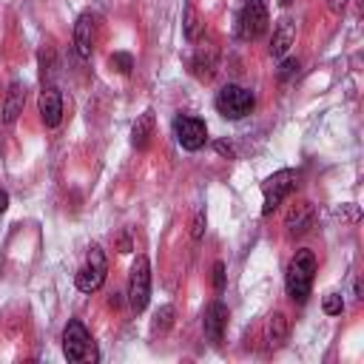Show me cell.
Here are the masks:
<instances>
[{"instance_id":"obj_28","label":"cell","mask_w":364,"mask_h":364,"mask_svg":"<svg viewBox=\"0 0 364 364\" xmlns=\"http://www.w3.org/2000/svg\"><path fill=\"white\" fill-rule=\"evenodd\" d=\"M344 3H347V0H330L327 6H330V11H336V14H338V11L344 9Z\"/></svg>"},{"instance_id":"obj_6","label":"cell","mask_w":364,"mask_h":364,"mask_svg":"<svg viewBox=\"0 0 364 364\" xmlns=\"http://www.w3.org/2000/svg\"><path fill=\"white\" fill-rule=\"evenodd\" d=\"M105 270H108V264H105L102 247H100V245H91L85 264H82V267L77 270V276H74L77 290H80V293H94V290H100L102 282H105Z\"/></svg>"},{"instance_id":"obj_19","label":"cell","mask_w":364,"mask_h":364,"mask_svg":"<svg viewBox=\"0 0 364 364\" xmlns=\"http://www.w3.org/2000/svg\"><path fill=\"white\" fill-rule=\"evenodd\" d=\"M108 65H111L114 71H119V74H131V68H134V57H131L128 51H114V54L108 57Z\"/></svg>"},{"instance_id":"obj_14","label":"cell","mask_w":364,"mask_h":364,"mask_svg":"<svg viewBox=\"0 0 364 364\" xmlns=\"http://www.w3.org/2000/svg\"><path fill=\"white\" fill-rule=\"evenodd\" d=\"M151 136H154V111L148 108V111L134 122V128H131V142H134L136 151H145V148L151 145Z\"/></svg>"},{"instance_id":"obj_25","label":"cell","mask_w":364,"mask_h":364,"mask_svg":"<svg viewBox=\"0 0 364 364\" xmlns=\"http://www.w3.org/2000/svg\"><path fill=\"white\" fill-rule=\"evenodd\" d=\"M202 230H205V213L199 210V213H196V219H193V230H191V233H193V239H202Z\"/></svg>"},{"instance_id":"obj_30","label":"cell","mask_w":364,"mask_h":364,"mask_svg":"<svg viewBox=\"0 0 364 364\" xmlns=\"http://www.w3.org/2000/svg\"><path fill=\"white\" fill-rule=\"evenodd\" d=\"M119 301H122V299H119V293H111V299H108V304H111V307H119Z\"/></svg>"},{"instance_id":"obj_16","label":"cell","mask_w":364,"mask_h":364,"mask_svg":"<svg viewBox=\"0 0 364 364\" xmlns=\"http://www.w3.org/2000/svg\"><path fill=\"white\" fill-rule=\"evenodd\" d=\"M191 65H193V74H196V77H202V80H208V77L213 74V65H216V48L210 46V51H208V57H205V48H199Z\"/></svg>"},{"instance_id":"obj_13","label":"cell","mask_w":364,"mask_h":364,"mask_svg":"<svg viewBox=\"0 0 364 364\" xmlns=\"http://www.w3.org/2000/svg\"><path fill=\"white\" fill-rule=\"evenodd\" d=\"M293 37H296V23L290 17H282L273 28V40H270V54L273 57H284V51L293 46Z\"/></svg>"},{"instance_id":"obj_12","label":"cell","mask_w":364,"mask_h":364,"mask_svg":"<svg viewBox=\"0 0 364 364\" xmlns=\"http://www.w3.org/2000/svg\"><path fill=\"white\" fill-rule=\"evenodd\" d=\"M23 105H26V85L23 82H11L6 97H3V122L11 125L23 114Z\"/></svg>"},{"instance_id":"obj_15","label":"cell","mask_w":364,"mask_h":364,"mask_svg":"<svg viewBox=\"0 0 364 364\" xmlns=\"http://www.w3.org/2000/svg\"><path fill=\"white\" fill-rule=\"evenodd\" d=\"M284 225H287V233H304V230L313 225V208H310L307 202L296 205V208L287 213Z\"/></svg>"},{"instance_id":"obj_9","label":"cell","mask_w":364,"mask_h":364,"mask_svg":"<svg viewBox=\"0 0 364 364\" xmlns=\"http://www.w3.org/2000/svg\"><path fill=\"white\" fill-rule=\"evenodd\" d=\"M37 108H40V119L46 122V128H57L60 125V119H63V97H60L57 85H51V82L43 85Z\"/></svg>"},{"instance_id":"obj_8","label":"cell","mask_w":364,"mask_h":364,"mask_svg":"<svg viewBox=\"0 0 364 364\" xmlns=\"http://www.w3.org/2000/svg\"><path fill=\"white\" fill-rule=\"evenodd\" d=\"M173 136H176V142H179L185 151H199V148L208 142V125H205V119H199V117L179 114V117L173 119Z\"/></svg>"},{"instance_id":"obj_10","label":"cell","mask_w":364,"mask_h":364,"mask_svg":"<svg viewBox=\"0 0 364 364\" xmlns=\"http://www.w3.org/2000/svg\"><path fill=\"white\" fill-rule=\"evenodd\" d=\"M97 43V17L91 11H82L74 23V48L80 57H91Z\"/></svg>"},{"instance_id":"obj_22","label":"cell","mask_w":364,"mask_h":364,"mask_svg":"<svg viewBox=\"0 0 364 364\" xmlns=\"http://www.w3.org/2000/svg\"><path fill=\"white\" fill-rule=\"evenodd\" d=\"M299 71V60L296 57H287V60H282V65H279V71H276V77L284 82V80H290L293 74Z\"/></svg>"},{"instance_id":"obj_5","label":"cell","mask_w":364,"mask_h":364,"mask_svg":"<svg viewBox=\"0 0 364 364\" xmlns=\"http://www.w3.org/2000/svg\"><path fill=\"white\" fill-rule=\"evenodd\" d=\"M296 182H299V173H296L293 168H282V171H276L273 176H267V179L262 182V193H264L262 213H264V216L273 213V210L284 202V196L296 188Z\"/></svg>"},{"instance_id":"obj_18","label":"cell","mask_w":364,"mask_h":364,"mask_svg":"<svg viewBox=\"0 0 364 364\" xmlns=\"http://www.w3.org/2000/svg\"><path fill=\"white\" fill-rule=\"evenodd\" d=\"M199 14H196V9H193V3H185V20H182V31H185V37L188 40H196V34H199Z\"/></svg>"},{"instance_id":"obj_20","label":"cell","mask_w":364,"mask_h":364,"mask_svg":"<svg viewBox=\"0 0 364 364\" xmlns=\"http://www.w3.org/2000/svg\"><path fill=\"white\" fill-rule=\"evenodd\" d=\"M40 74H43V80L54 74V48H51V46H46V48L40 51Z\"/></svg>"},{"instance_id":"obj_26","label":"cell","mask_w":364,"mask_h":364,"mask_svg":"<svg viewBox=\"0 0 364 364\" xmlns=\"http://www.w3.org/2000/svg\"><path fill=\"white\" fill-rule=\"evenodd\" d=\"M117 247H119V253H131V250H134V247H131V236H128L125 230L119 233V239H117Z\"/></svg>"},{"instance_id":"obj_2","label":"cell","mask_w":364,"mask_h":364,"mask_svg":"<svg viewBox=\"0 0 364 364\" xmlns=\"http://www.w3.org/2000/svg\"><path fill=\"white\" fill-rule=\"evenodd\" d=\"M63 355L68 361H74V364H94V361H100V350H97L91 333L77 318H71L65 324V330H63Z\"/></svg>"},{"instance_id":"obj_21","label":"cell","mask_w":364,"mask_h":364,"mask_svg":"<svg viewBox=\"0 0 364 364\" xmlns=\"http://www.w3.org/2000/svg\"><path fill=\"white\" fill-rule=\"evenodd\" d=\"M321 307H324V313H327V316H338V313L344 310L341 293H327V296H324V301H321Z\"/></svg>"},{"instance_id":"obj_3","label":"cell","mask_w":364,"mask_h":364,"mask_svg":"<svg viewBox=\"0 0 364 364\" xmlns=\"http://www.w3.org/2000/svg\"><path fill=\"white\" fill-rule=\"evenodd\" d=\"M213 105H216V111H219L225 119H242V117H247V114L253 111L256 100H253V94H250L247 88L228 82V85H222V88L216 91Z\"/></svg>"},{"instance_id":"obj_7","label":"cell","mask_w":364,"mask_h":364,"mask_svg":"<svg viewBox=\"0 0 364 364\" xmlns=\"http://www.w3.org/2000/svg\"><path fill=\"white\" fill-rule=\"evenodd\" d=\"M267 23H270V17H267L264 3L262 0H245L242 11L236 17V37L239 40H256L267 31Z\"/></svg>"},{"instance_id":"obj_17","label":"cell","mask_w":364,"mask_h":364,"mask_svg":"<svg viewBox=\"0 0 364 364\" xmlns=\"http://www.w3.org/2000/svg\"><path fill=\"white\" fill-rule=\"evenodd\" d=\"M284 338H287V318L282 313H273L267 321V341H270V347H279Z\"/></svg>"},{"instance_id":"obj_11","label":"cell","mask_w":364,"mask_h":364,"mask_svg":"<svg viewBox=\"0 0 364 364\" xmlns=\"http://www.w3.org/2000/svg\"><path fill=\"white\" fill-rule=\"evenodd\" d=\"M205 336H208V341L210 344H219L222 341V336H225V327H228V307L216 299V301H210L208 304V310H205Z\"/></svg>"},{"instance_id":"obj_24","label":"cell","mask_w":364,"mask_h":364,"mask_svg":"<svg viewBox=\"0 0 364 364\" xmlns=\"http://www.w3.org/2000/svg\"><path fill=\"white\" fill-rule=\"evenodd\" d=\"M213 287H216L219 293L225 290V264H222V262L213 264Z\"/></svg>"},{"instance_id":"obj_27","label":"cell","mask_w":364,"mask_h":364,"mask_svg":"<svg viewBox=\"0 0 364 364\" xmlns=\"http://www.w3.org/2000/svg\"><path fill=\"white\" fill-rule=\"evenodd\" d=\"M213 148H216V151H219V154H222V156H230V154H233V148H230V145H228V142H216V145H213Z\"/></svg>"},{"instance_id":"obj_31","label":"cell","mask_w":364,"mask_h":364,"mask_svg":"<svg viewBox=\"0 0 364 364\" xmlns=\"http://www.w3.org/2000/svg\"><path fill=\"white\" fill-rule=\"evenodd\" d=\"M353 290H355V299H361V282L355 279V284H353Z\"/></svg>"},{"instance_id":"obj_1","label":"cell","mask_w":364,"mask_h":364,"mask_svg":"<svg viewBox=\"0 0 364 364\" xmlns=\"http://www.w3.org/2000/svg\"><path fill=\"white\" fill-rule=\"evenodd\" d=\"M313 279H316V256L313 250H296V256L290 259L287 264V273H284V287H287V296L293 301H307L310 296V287H313Z\"/></svg>"},{"instance_id":"obj_23","label":"cell","mask_w":364,"mask_h":364,"mask_svg":"<svg viewBox=\"0 0 364 364\" xmlns=\"http://www.w3.org/2000/svg\"><path fill=\"white\" fill-rule=\"evenodd\" d=\"M171 318H173V307L171 304H165V307L156 310V327L159 330H168L171 327Z\"/></svg>"},{"instance_id":"obj_29","label":"cell","mask_w":364,"mask_h":364,"mask_svg":"<svg viewBox=\"0 0 364 364\" xmlns=\"http://www.w3.org/2000/svg\"><path fill=\"white\" fill-rule=\"evenodd\" d=\"M6 208H9V193H6V191H0V213H3Z\"/></svg>"},{"instance_id":"obj_4","label":"cell","mask_w":364,"mask_h":364,"mask_svg":"<svg viewBox=\"0 0 364 364\" xmlns=\"http://www.w3.org/2000/svg\"><path fill=\"white\" fill-rule=\"evenodd\" d=\"M151 299V264L148 256H136L128 276V304L134 313H142Z\"/></svg>"}]
</instances>
